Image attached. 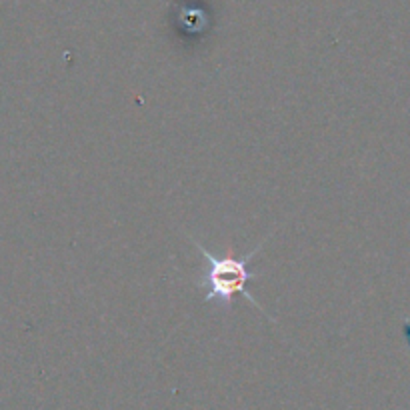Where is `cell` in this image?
<instances>
[{
	"label": "cell",
	"instance_id": "1",
	"mask_svg": "<svg viewBox=\"0 0 410 410\" xmlns=\"http://www.w3.org/2000/svg\"><path fill=\"white\" fill-rule=\"evenodd\" d=\"M194 246L198 248V253L208 262V270L205 274V282L208 286L205 294V303H216L218 307L231 308L234 296L236 294H244V298L253 307L260 308L257 305V300L248 294L246 286H248V282L257 279V274L253 270H248V262L257 257V253L262 248V244H258L257 248L246 258L214 257L196 240H194Z\"/></svg>",
	"mask_w": 410,
	"mask_h": 410
}]
</instances>
